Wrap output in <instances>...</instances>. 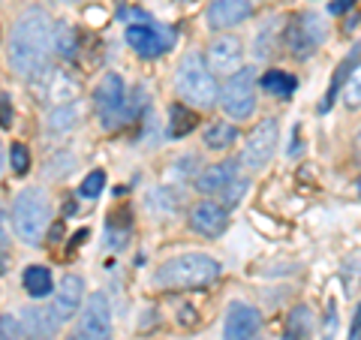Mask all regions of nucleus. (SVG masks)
I'll return each mask as SVG.
<instances>
[{
    "instance_id": "f257e3e1",
    "label": "nucleus",
    "mask_w": 361,
    "mask_h": 340,
    "mask_svg": "<svg viewBox=\"0 0 361 340\" xmlns=\"http://www.w3.org/2000/svg\"><path fill=\"white\" fill-rule=\"evenodd\" d=\"M51 30H54V21L42 6H27L13 21L9 42H6V58L13 73H18L21 78H37L39 73L49 70L51 54H54Z\"/></svg>"
},
{
    "instance_id": "f03ea898",
    "label": "nucleus",
    "mask_w": 361,
    "mask_h": 340,
    "mask_svg": "<svg viewBox=\"0 0 361 340\" xmlns=\"http://www.w3.org/2000/svg\"><path fill=\"white\" fill-rule=\"evenodd\" d=\"M220 262L208 253H180L154 271V283L160 289H202L220 277Z\"/></svg>"
},
{
    "instance_id": "7ed1b4c3",
    "label": "nucleus",
    "mask_w": 361,
    "mask_h": 340,
    "mask_svg": "<svg viewBox=\"0 0 361 340\" xmlns=\"http://www.w3.org/2000/svg\"><path fill=\"white\" fill-rule=\"evenodd\" d=\"M175 87H178L180 99L190 106H196V109H214L220 103L217 78H214L205 58L196 51H190L180 58L178 73H175Z\"/></svg>"
},
{
    "instance_id": "20e7f679",
    "label": "nucleus",
    "mask_w": 361,
    "mask_h": 340,
    "mask_svg": "<svg viewBox=\"0 0 361 340\" xmlns=\"http://www.w3.org/2000/svg\"><path fill=\"white\" fill-rule=\"evenodd\" d=\"M51 223V199L42 187L21 190L13 202V226L25 244H39Z\"/></svg>"
},
{
    "instance_id": "39448f33",
    "label": "nucleus",
    "mask_w": 361,
    "mask_h": 340,
    "mask_svg": "<svg viewBox=\"0 0 361 340\" xmlns=\"http://www.w3.org/2000/svg\"><path fill=\"white\" fill-rule=\"evenodd\" d=\"M220 106L232 121H244L253 115L256 109V70L253 66H241L235 75L226 78L220 87Z\"/></svg>"
},
{
    "instance_id": "423d86ee",
    "label": "nucleus",
    "mask_w": 361,
    "mask_h": 340,
    "mask_svg": "<svg viewBox=\"0 0 361 340\" xmlns=\"http://www.w3.org/2000/svg\"><path fill=\"white\" fill-rule=\"evenodd\" d=\"M94 109L97 118L103 123V130H115L121 127L127 118V87L118 73H106L99 78V85L94 87Z\"/></svg>"
},
{
    "instance_id": "0eeeda50",
    "label": "nucleus",
    "mask_w": 361,
    "mask_h": 340,
    "mask_svg": "<svg viewBox=\"0 0 361 340\" xmlns=\"http://www.w3.org/2000/svg\"><path fill=\"white\" fill-rule=\"evenodd\" d=\"M329 37V30H325V18L319 13H301L292 18V25H286L283 30V45L289 49L292 58H310V54L319 49Z\"/></svg>"
},
{
    "instance_id": "6e6552de",
    "label": "nucleus",
    "mask_w": 361,
    "mask_h": 340,
    "mask_svg": "<svg viewBox=\"0 0 361 340\" xmlns=\"http://www.w3.org/2000/svg\"><path fill=\"white\" fill-rule=\"evenodd\" d=\"M70 340H111V304L103 292H90Z\"/></svg>"
},
{
    "instance_id": "1a4fd4ad",
    "label": "nucleus",
    "mask_w": 361,
    "mask_h": 340,
    "mask_svg": "<svg viewBox=\"0 0 361 340\" xmlns=\"http://www.w3.org/2000/svg\"><path fill=\"white\" fill-rule=\"evenodd\" d=\"M277 139H280V123L274 118L259 121L253 127V133H250V139H247V145H244V151H241V166L250 169V172L265 169L268 160L277 151Z\"/></svg>"
},
{
    "instance_id": "9d476101",
    "label": "nucleus",
    "mask_w": 361,
    "mask_h": 340,
    "mask_svg": "<svg viewBox=\"0 0 361 340\" xmlns=\"http://www.w3.org/2000/svg\"><path fill=\"white\" fill-rule=\"evenodd\" d=\"M127 45L139 54V58L151 61V58H160L163 51L172 49V30L166 25H154V21H145V25H127Z\"/></svg>"
},
{
    "instance_id": "9b49d317",
    "label": "nucleus",
    "mask_w": 361,
    "mask_h": 340,
    "mask_svg": "<svg viewBox=\"0 0 361 340\" xmlns=\"http://www.w3.org/2000/svg\"><path fill=\"white\" fill-rule=\"evenodd\" d=\"M30 82H33V90H37L39 103L51 106V109L73 103V99L78 97V82L70 78L66 73H61V70H45L37 78H30Z\"/></svg>"
},
{
    "instance_id": "f8f14e48",
    "label": "nucleus",
    "mask_w": 361,
    "mask_h": 340,
    "mask_svg": "<svg viewBox=\"0 0 361 340\" xmlns=\"http://www.w3.org/2000/svg\"><path fill=\"white\" fill-rule=\"evenodd\" d=\"M259 328H262V316L253 304L247 301H232L226 308V325H223V340H256Z\"/></svg>"
},
{
    "instance_id": "ddd939ff",
    "label": "nucleus",
    "mask_w": 361,
    "mask_h": 340,
    "mask_svg": "<svg viewBox=\"0 0 361 340\" xmlns=\"http://www.w3.org/2000/svg\"><path fill=\"white\" fill-rule=\"evenodd\" d=\"M208 66L214 75H235L244 66V45L238 37H217L208 45Z\"/></svg>"
},
{
    "instance_id": "4468645a",
    "label": "nucleus",
    "mask_w": 361,
    "mask_h": 340,
    "mask_svg": "<svg viewBox=\"0 0 361 340\" xmlns=\"http://www.w3.org/2000/svg\"><path fill=\"white\" fill-rule=\"evenodd\" d=\"M190 229L202 238H220L229 229V208H226L223 202L202 199L199 205H193V211H190Z\"/></svg>"
},
{
    "instance_id": "2eb2a0df",
    "label": "nucleus",
    "mask_w": 361,
    "mask_h": 340,
    "mask_svg": "<svg viewBox=\"0 0 361 340\" xmlns=\"http://www.w3.org/2000/svg\"><path fill=\"white\" fill-rule=\"evenodd\" d=\"M85 304V280L78 274H66L61 277V286H54V313H58V320L66 322L73 320V316L82 310Z\"/></svg>"
},
{
    "instance_id": "dca6fc26",
    "label": "nucleus",
    "mask_w": 361,
    "mask_h": 340,
    "mask_svg": "<svg viewBox=\"0 0 361 340\" xmlns=\"http://www.w3.org/2000/svg\"><path fill=\"white\" fill-rule=\"evenodd\" d=\"M253 16L250 0H214L208 9V25L214 30H229L235 25H244Z\"/></svg>"
},
{
    "instance_id": "f3484780",
    "label": "nucleus",
    "mask_w": 361,
    "mask_h": 340,
    "mask_svg": "<svg viewBox=\"0 0 361 340\" xmlns=\"http://www.w3.org/2000/svg\"><path fill=\"white\" fill-rule=\"evenodd\" d=\"M21 325H25V332L33 340H49L58 334L61 320L54 313V308H25L21 310Z\"/></svg>"
},
{
    "instance_id": "a211bd4d",
    "label": "nucleus",
    "mask_w": 361,
    "mask_h": 340,
    "mask_svg": "<svg viewBox=\"0 0 361 340\" xmlns=\"http://www.w3.org/2000/svg\"><path fill=\"white\" fill-rule=\"evenodd\" d=\"M235 178H238V163L235 160L214 163V166L202 169V172L196 175V190L199 193H223Z\"/></svg>"
},
{
    "instance_id": "6ab92c4d",
    "label": "nucleus",
    "mask_w": 361,
    "mask_h": 340,
    "mask_svg": "<svg viewBox=\"0 0 361 340\" xmlns=\"http://www.w3.org/2000/svg\"><path fill=\"white\" fill-rule=\"evenodd\" d=\"M286 30V25H283V18H277V16H271L262 28H259V33H256V42H253V54H256V61H268L271 54H274V49H277V42H280V33Z\"/></svg>"
},
{
    "instance_id": "aec40b11",
    "label": "nucleus",
    "mask_w": 361,
    "mask_h": 340,
    "mask_svg": "<svg viewBox=\"0 0 361 340\" xmlns=\"http://www.w3.org/2000/svg\"><path fill=\"white\" fill-rule=\"evenodd\" d=\"M82 118H85V109H82L78 99L51 109L49 111V133H70V130H75L78 123H82Z\"/></svg>"
},
{
    "instance_id": "412c9836",
    "label": "nucleus",
    "mask_w": 361,
    "mask_h": 340,
    "mask_svg": "<svg viewBox=\"0 0 361 340\" xmlns=\"http://www.w3.org/2000/svg\"><path fill=\"white\" fill-rule=\"evenodd\" d=\"M51 45H54V54H58V58L73 61L78 54V30L70 25V21H54Z\"/></svg>"
},
{
    "instance_id": "4be33fe9",
    "label": "nucleus",
    "mask_w": 361,
    "mask_h": 340,
    "mask_svg": "<svg viewBox=\"0 0 361 340\" xmlns=\"http://www.w3.org/2000/svg\"><path fill=\"white\" fill-rule=\"evenodd\" d=\"M238 142V127L229 121H214L208 123V130H205V145L211 151H229L232 145Z\"/></svg>"
},
{
    "instance_id": "5701e85b",
    "label": "nucleus",
    "mask_w": 361,
    "mask_h": 340,
    "mask_svg": "<svg viewBox=\"0 0 361 340\" xmlns=\"http://www.w3.org/2000/svg\"><path fill=\"white\" fill-rule=\"evenodd\" d=\"M21 283H25V292L30 298H45L49 292H54V280H51V271L45 265H30L25 271V277H21Z\"/></svg>"
},
{
    "instance_id": "b1692460",
    "label": "nucleus",
    "mask_w": 361,
    "mask_h": 340,
    "mask_svg": "<svg viewBox=\"0 0 361 340\" xmlns=\"http://www.w3.org/2000/svg\"><path fill=\"white\" fill-rule=\"evenodd\" d=\"M313 334V316L307 304H298L292 308L289 320H286V340H310Z\"/></svg>"
},
{
    "instance_id": "393cba45",
    "label": "nucleus",
    "mask_w": 361,
    "mask_h": 340,
    "mask_svg": "<svg viewBox=\"0 0 361 340\" xmlns=\"http://www.w3.org/2000/svg\"><path fill=\"white\" fill-rule=\"evenodd\" d=\"M262 87L268 90L271 97L289 99L292 94H295L298 82H295V75H292V73H286V70H268V73L262 75Z\"/></svg>"
},
{
    "instance_id": "a878e982",
    "label": "nucleus",
    "mask_w": 361,
    "mask_h": 340,
    "mask_svg": "<svg viewBox=\"0 0 361 340\" xmlns=\"http://www.w3.org/2000/svg\"><path fill=\"white\" fill-rule=\"evenodd\" d=\"M196 111H190L187 106H172L169 109V135H172V139H180V135H187L190 130L196 127Z\"/></svg>"
},
{
    "instance_id": "bb28decb",
    "label": "nucleus",
    "mask_w": 361,
    "mask_h": 340,
    "mask_svg": "<svg viewBox=\"0 0 361 340\" xmlns=\"http://www.w3.org/2000/svg\"><path fill=\"white\" fill-rule=\"evenodd\" d=\"M343 103L346 109H358L361 106V63L353 66V73H349L346 85H343Z\"/></svg>"
},
{
    "instance_id": "cd10ccee",
    "label": "nucleus",
    "mask_w": 361,
    "mask_h": 340,
    "mask_svg": "<svg viewBox=\"0 0 361 340\" xmlns=\"http://www.w3.org/2000/svg\"><path fill=\"white\" fill-rule=\"evenodd\" d=\"M103 187H106V172L103 169H94V172L85 175V181L78 184V196L82 199H97L99 193H103Z\"/></svg>"
},
{
    "instance_id": "c85d7f7f",
    "label": "nucleus",
    "mask_w": 361,
    "mask_h": 340,
    "mask_svg": "<svg viewBox=\"0 0 361 340\" xmlns=\"http://www.w3.org/2000/svg\"><path fill=\"white\" fill-rule=\"evenodd\" d=\"M25 325H21L18 316L4 313L0 316V340H25Z\"/></svg>"
},
{
    "instance_id": "c756f323",
    "label": "nucleus",
    "mask_w": 361,
    "mask_h": 340,
    "mask_svg": "<svg viewBox=\"0 0 361 340\" xmlns=\"http://www.w3.org/2000/svg\"><path fill=\"white\" fill-rule=\"evenodd\" d=\"M247 187H250V181H247V178H235L232 181V184L229 187H226L223 193H220V199H223V205L226 208H235V205H238V202L244 199V193H247Z\"/></svg>"
},
{
    "instance_id": "7c9ffc66",
    "label": "nucleus",
    "mask_w": 361,
    "mask_h": 340,
    "mask_svg": "<svg viewBox=\"0 0 361 340\" xmlns=\"http://www.w3.org/2000/svg\"><path fill=\"white\" fill-rule=\"evenodd\" d=\"M9 163H13V172L16 175H27L30 172V154L21 142H13V148H9Z\"/></svg>"
},
{
    "instance_id": "2f4dec72",
    "label": "nucleus",
    "mask_w": 361,
    "mask_h": 340,
    "mask_svg": "<svg viewBox=\"0 0 361 340\" xmlns=\"http://www.w3.org/2000/svg\"><path fill=\"white\" fill-rule=\"evenodd\" d=\"M337 337V308L334 301H329V313H325V325H322V340H334Z\"/></svg>"
},
{
    "instance_id": "473e14b6",
    "label": "nucleus",
    "mask_w": 361,
    "mask_h": 340,
    "mask_svg": "<svg viewBox=\"0 0 361 340\" xmlns=\"http://www.w3.org/2000/svg\"><path fill=\"white\" fill-rule=\"evenodd\" d=\"M13 103H9V97H0V127L4 130H9L13 127Z\"/></svg>"
},
{
    "instance_id": "72a5a7b5",
    "label": "nucleus",
    "mask_w": 361,
    "mask_h": 340,
    "mask_svg": "<svg viewBox=\"0 0 361 340\" xmlns=\"http://www.w3.org/2000/svg\"><path fill=\"white\" fill-rule=\"evenodd\" d=\"M349 6H355V0H331V4H329V13H331V16H343Z\"/></svg>"
},
{
    "instance_id": "f704fd0d",
    "label": "nucleus",
    "mask_w": 361,
    "mask_h": 340,
    "mask_svg": "<svg viewBox=\"0 0 361 340\" xmlns=\"http://www.w3.org/2000/svg\"><path fill=\"white\" fill-rule=\"evenodd\" d=\"M199 320V316L193 313V308H184V310H178V322H184V325H193Z\"/></svg>"
},
{
    "instance_id": "c9c22d12",
    "label": "nucleus",
    "mask_w": 361,
    "mask_h": 340,
    "mask_svg": "<svg viewBox=\"0 0 361 340\" xmlns=\"http://www.w3.org/2000/svg\"><path fill=\"white\" fill-rule=\"evenodd\" d=\"M349 337H353V340L361 337V304H358V310H355V320H353V328H349Z\"/></svg>"
},
{
    "instance_id": "e433bc0d",
    "label": "nucleus",
    "mask_w": 361,
    "mask_h": 340,
    "mask_svg": "<svg viewBox=\"0 0 361 340\" xmlns=\"http://www.w3.org/2000/svg\"><path fill=\"white\" fill-rule=\"evenodd\" d=\"M0 172H4V145H0Z\"/></svg>"
},
{
    "instance_id": "4c0bfd02",
    "label": "nucleus",
    "mask_w": 361,
    "mask_h": 340,
    "mask_svg": "<svg viewBox=\"0 0 361 340\" xmlns=\"http://www.w3.org/2000/svg\"><path fill=\"white\" fill-rule=\"evenodd\" d=\"M358 193H361V178H358Z\"/></svg>"
},
{
    "instance_id": "58836bf2",
    "label": "nucleus",
    "mask_w": 361,
    "mask_h": 340,
    "mask_svg": "<svg viewBox=\"0 0 361 340\" xmlns=\"http://www.w3.org/2000/svg\"><path fill=\"white\" fill-rule=\"evenodd\" d=\"M66 4H75V0H66Z\"/></svg>"
}]
</instances>
